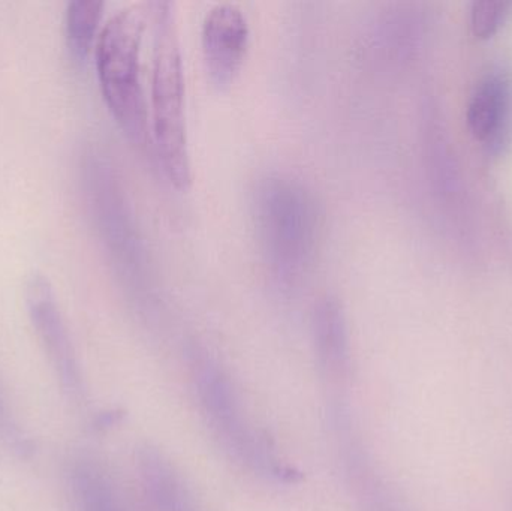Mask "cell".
<instances>
[{
  "label": "cell",
  "mask_w": 512,
  "mask_h": 511,
  "mask_svg": "<svg viewBox=\"0 0 512 511\" xmlns=\"http://www.w3.org/2000/svg\"><path fill=\"white\" fill-rule=\"evenodd\" d=\"M327 417L337 464L357 510L396 511L364 450L349 405L336 396L328 402Z\"/></svg>",
  "instance_id": "5b68a950"
},
{
  "label": "cell",
  "mask_w": 512,
  "mask_h": 511,
  "mask_svg": "<svg viewBox=\"0 0 512 511\" xmlns=\"http://www.w3.org/2000/svg\"><path fill=\"white\" fill-rule=\"evenodd\" d=\"M256 230L274 279L294 287L312 266L321 234V210L306 183L267 174L254 194Z\"/></svg>",
  "instance_id": "7a4b0ae2"
},
{
  "label": "cell",
  "mask_w": 512,
  "mask_h": 511,
  "mask_svg": "<svg viewBox=\"0 0 512 511\" xmlns=\"http://www.w3.org/2000/svg\"><path fill=\"white\" fill-rule=\"evenodd\" d=\"M149 9L153 23L150 138L168 182L186 191L192 185V161L176 11L171 2L149 3Z\"/></svg>",
  "instance_id": "6da1fadb"
},
{
  "label": "cell",
  "mask_w": 512,
  "mask_h": 511,
  "mask_svg": "<svg viewBox=\"0 0 512 511\" xmlns=\"http://www.w3.org/2000/svg\"><path fill=\"white\" fill-rule=\"evenodd\" d=\"M512 3L508 2H480L475 5L474 12H472V26H474L475 33L478 36L492 35L499 24L504 23L507 15L510 14Z\"/></svg>",
  "instance_id": "5bb4252c"
},
{
  "label": "cell",
  "mask_w": 512,
  "mask_h": 511,
  "mask_svg": "<svg viewBox=\"0 0 512 511\" xmlns=\"http://www.w3.org/2000/svg\"><path fill=\"white\" fill-rule=\"evenodd\" d=\"M71 488L78 511H125L110 477L96 462H75Z\"/></svg>",
  "instance_id": "7c38bea8"
},
{
  "label": "cell",
  "mask_w": 512,
  "mask_h": 511,
  "mask_svg": "<svg viewBox=\"0 0 512 511\" xmlns=\"http://www.w3.org/2000/svg\"><path fill=\"white\" fill-rule=\"evenodd\" d=\"M99 179L98 207L99 218L102 219L104 230L107 231L108 242L113 245L114 254L119 258L120 266L128 273L135 293L146 294L147 290V261L144 254L143 243L138 236L137 228L132 221L131 213L126 207L120 186L114 176L111 177L110 168L98 167L96 170Z\"/></svg>",
  "instance_id": "ba28073f"
},
{
  "label": "cell",
  "mask_w": 512,
  "mask_h": 511,
  "mask_svg": "<svg viewBox=\"0 0 512 511\" xmlns=\"http://www.w3.org/2000/svg\"><path fill=\"white\" fill-rule=\"evenodd\" d=\"M0 434L5 437V440H8L9 443L17 446L18 443L23 441V438L18 434L17 428H15L14 423L9 419L8 413H6L5 407H3L2 401H0Z\"/></svg>",
  "instance_id": "9a60e30c"
},
{
  "label": "cell",
  "mask_w": 512,
  "mask_h": 511,
  "mask_svg": "<svg viewBox=\"0 0 512 511\" xmlns=\"http://www.w3.org/2000/svg\"><path fill=\"white\" fill-rule=\"evenodd\" d=\"M251 29L245 11L236 3L221 2L207 11L201 27L204 65L218 89L230 87L248 53Z\"/></svg>",
  "instance_id": "8992f818"
},
{
  "label": "cell",
  "mask_w": 512,
  "mask_h": 511,
  "mask_svg": "<svg viewBox=\"0 0 512 511\" xmlns=\"http://www.w3.org/2000/svg\"><path fill=\"white\" fill-rule=\"evenodd\" d=\"M189 369L201 414L231 459L255 476L282 485L300 482L267 437L246 416L239 395L218 360L200 345L188 348Z\"/></svg>",
  "instance_id": "3957f363"
},
{
  "label": "cell",
  "mask_w": 512,
  "mask_h": 511,
  "mask_svg": "<svg viewBox=\"0 0 512 511\" xmlns=\"http://www.w3.org/2000/svg\"><path fill=\"white\" fill-rule=\"evenodd\" d=\"M512 83L508 75L492 74L478 84L471 105L469 125L478 140L501 147L511 125Z\"/></svg>",
  "instance_id": "30bf717a"
},
{
  "label": "cell",
  "mask_w": 512,
  "mask_h": 511,
  "mask_svg": "<svg viewBox=\"0 0 512 511\" xmlns=\"http://www.w3.org/2000/svg\"><path fill=\"white\" fill-rule=\"evenodd\" d=\"M26 302L33 326L56 368L63 389L71 395H80L81 375L77 357L47 276L33 272L27 278Z\"/></svg>",
  "instance_id": "52a82bcc"
},
{
  "label": "cell",
  "mask_w": 512,
  "mask_h": 511,
  "mask_svg": "<svg viewBox=\"0 0 512 511\" xmlns=\"http://www.w3.org/2000/svg\"><path fill=\"white\" fill-rule=\"evenodd\" d=\"M310 327L319 374L330 386H342L351 371V342L340 300L331 294L319 297L313 306Z\"/></svg>",
  "instance_id": "9c48e42d"
},
{
  "label": "cell",
  "mask_w": 512,
  "mask_h": 511,
  "mask_svg": "<svg viewBox=\"0 0 512 511\" xmlns=\"http://www.w3.org/2000/svg\"><path fill=\"white\" fill-rule=\"evenodd\" d=\"M149 20V3L123 6L102 24L95 45L102 96L122 131L141 147L152 143L149 105L141 78V50Z\"/></svg>",
  "instance_id": "277c9868"
},
{
  "label": "cell",
  "mask_w": 512,
  "mask_h": 511,
  "mask_svg": "<svg viewBox=\"0 0 512 511\" xmlns=\"http://www.w3.org/2000/svg\"><path fill=\"white\" fill-rule=\"evenodd\" d=\"M102 0H72L66 8V36L69 48L78 59H86L95 48L101 32Z\"/></svg>",
  "instance_id": "4fadbf2b"
},
{
  "label": "cell",
  "mask_w": 512,
  "mask_h": 511,
  "mask_svg": "<svg viewBox=\"0 0 512 511\" xmlns=\"http://www.w3.org/2000/svg\"><path fill=\"white\" fill-rule=\"evenodd\" d=\"M138 476L153 511H201L174 465L158 449L138 453Z\"/></svg>",
  "instance_id": "8fae6325"
}]
</instances>
